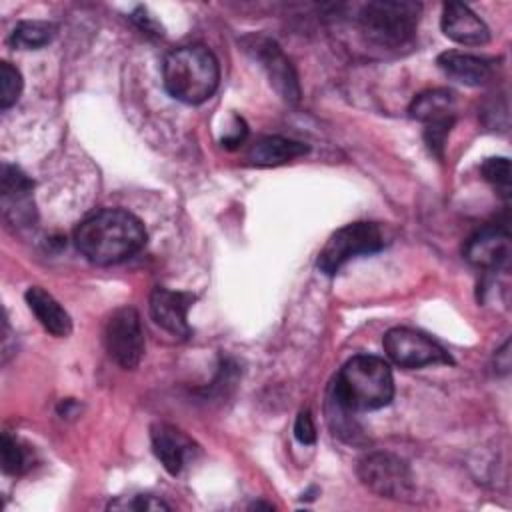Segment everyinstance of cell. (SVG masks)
<instances>
[{"label": "cell", "instance_id": "cell-2", "mask_svg": "<svg viewBox=\"0 0 512 512\" xmlns=\"http://www.w3.org/2000/svg\"><path fill=\"white\" fill-rule=\"evenodd\" d=\"M330 396L350 412L384 408L394 398L392 370L378 356H354L340 368Z\"/></svg>", "mask_w": 512, "mask_h": 512}, {"label": "cell", "instance_id": "cell-9", "mask_svg": "<svg viewBox=\"0 0 512 512\" xmlns=\"http://www.w3.org/2000/svg\"><path fill=\"white\" fill-rule=\"evenodd\" d=\"M242 46L246 52H250L268 74L270 84L274 90L290 104H296L300 100V84L298 74L288 60V56L282 52V48L268 36L262 34H250L242 38Z\"/></svg>", "mask_w": 512, "mask_h": 512}, {"label": "cell", "instance_id": "cell-18", "mask_svg": "<svg viewBox=\"0 0 512 512\" xmlns=\"http://www.w3.org/2000/svg\"><path fill=\"white\" fill-rule=\"evenodd\" d=\"M308 146L282 136H262L248 148V160L256 166H278L308 154Z\"/></svg>", "mask_w": 512, "mask_h": 512}, {"label": "cell", "instance_id": "cell-13", "mask_svg": "<svg viewBox=\"0 0 512 512\" xmlns=\"http://www.w3.org/2000/svg\"><path fill=\"white\" fill-rule=\"evenodd\" d=\"M440 26L450 40L464 46H482L490 40L488 26L460 2H448L442 6Z\"/></svg>", "mask_w": 512, "mask_h": 512}, {"label": "cell", "instance_id": "cell-5", "mask_svg": "<svg viewBox=\"0 0 512 512\" xmlns=\"http://www.w3.org/2000/svg\"><path fill=\"white\" fill-rule=\"evenodd\" d=\"M386 244L384 234L374 222H352L338 228L322 246L316 266L326 276H334L350 258L374 254Z\"/></svg>", "mask_w": 512, "mask_h": 512}, {"label": "cell", "instance_id": "cell-22", "mask_svg": "<svg viewBox=\"0 0 512 512\" xmlns=\"http://www.w3.org/2000/svg\"><path fill=\"white\" fill-rule=\"evenodd\" d=\"M482 176L486 182H490L492 186H496V190H500L504 196H508L510 192V162L508 158H488L482 164Z\"/></svg>", "mask_w": 512, "mask_h": 512}, {"label": "cell", "instance_id": "cell-7", "mask_svg": "<svg viewBox=\"0 0 512 512\" xmlns=\"http://www.w3.org/2000/svg\"><path fill=\"white\" fill-rule=\"evenodd\" d=\"M104 346L108 356L122 368H136L144 354V332L140 316L132 306H122L110 314L104 326Z\"/></svg>", "mask_w": 512, "mask_h": 512}, {"label": "cell", "instance_id": "cell-12", "mask_svg": "<svg viewBox=\"0 0 512 512\" xmlns=\"http://www.w3.org/2000/svg\"><path fill=\"white\" fill-rule=\"evenodd\" d=\"M512 254L510 232L506 226L488 224L478 230L464 246V256L470 264L484 270H500L508 264Z\"/></svg>", "mask_w": 512, "mask_h": 512}, {"label": "cell", "instance_id": "cell-14", "mask_svg": "<svg viewBox=\"0 0 512 512\" xmlns=\"http://www.w3.org/2000/svg\"><path fill=\"white\" fill-rule=\"evenodd\" d=\"M150 440L152 450L164 470L172 476H178L186 460L192 456V440L182 430L164 422H158L150 428Z\"/></svg>", "mask_w": 512, "mask_h": 512}, {"label": "cell", "instance_id": "cell-20", "mask_svg": "<svg viewBox=\"0 0 512 512\" xmlns=\"http://www.w3.org/2000/svg\"><path fill=\"white\" fill-rule=\"evenodd\" d=\"M28 452L26 448L12 438L8 432L2 434V470L4 474L18 476L28 468Z\"/></svg>", "mask_w": 512, "mask_h": 512}, {"label": "cell", "instance_id": "cell-8", "mask_svg": "<svg viewBox=\"0 0 512 512\" xmlns=\"http://www.w3.org/2000/svg\"><path fill=\"white\" fill-rule=\"evenodd\" d=\"M386 356L400 368H422L428 364H452L450 354L432 338L412 328H390L382 336Z\"/></svg>", "mask_w": 512, "mask_h": 512}, {"label": "cell", "instance_id": "cell-10", "mask_svg": "<svg viewBox=\"0 0 512 512\" xmlns=\"http://www.w3.org/2000/svg\"><path fill=\"white\" fill-rule=\"evenodd\" d=\"M0 192H2V214L6 222L14 226H28L36 220L34 210V182L28 174H24L14 164H2V178H0Z\"/></svg>", "mask_w": 512, "mask_h": 512}, {"label": "cell", "instance_id": "cell-16", "mask_svg": "<svg viewBox=\"0 0 512 512\" xmlns=\"http://www.w3.org/2000/svg\"><path fill=\"white\" fill-rule=\"evenodd\" d=\"M410 118L422 122L424 126L432 124H454L456 118V94L446 88H434L418 94L410 108Z\"/></svg>", "mask_w": 512, "mask_h": 512}, {"label": "cell", "instance_id": "cell-25", "mask_svg": "<svg viewBox=\"0 0 512 512\" xmlns=\"http://www.w3.org/2000/svg\"><path fill=\"white\" fill-rule=\"evenodd\" d=\"M132 20L138 24V28L146 34H154V36H162V28H158V24L146 14V10L140 6L132 12Z\"/></svg>", "mask_w": 512, "mask_h": 512}, {"label": "cell", "instance_id": "cell-24", "mask_svg": "<svg viewBox=\"0 0 512 512\" xmlns=\"http://www.w3.org/2000/svg\"><path fill=\"white\" fill-rule=\"evenodd\" d=\"M294 436L300 444L304 446H312L316 442V428L310 416V410H300L294 422Z\"/></svg>", "mask_w": 512, "mask_h": 512}, {"label": "cell", "instance_id": "cell-26", "mask_svg": "<svg viewBox=\"0 0 512 512\" xmlns=\"http://www.w3.org/2000/svg\"><path fill=\"white\" fill-rule=\"evenodd\" d=\"M246 134H248V130H246V124L242 122V118H234V130L222 138V146L236 148L246 140Z\"/></svg>", "mask_w": 512, "mask_h": 512}, {"label": "cell", "instance_id": "cell-19", "mask_svg": "<svg viewBox=\"0 0 512 512\" xmlns=\"http://www.w3.org/2000/svg\"><path fill=\"white\" fill-rule=\"evenodd\" d=\"M54 34H56V26L52 22L24 20V22L16 24L8 42H10V46H14L18 50H38V48L50 44Z\"/></svg>", "mask_w": 512, "mask_h": 512}, {"label": "cell", "instance_id": "cell-23", "mask_svg": "<svg viewBox=\"0 0 512 512\" xmlns=\"http://www.w3.org/2000/svg\"><path fill=\"white\" fill-rule=\"evenodd\" d=\"M108 510H134V512H146V510H170L166 502H162L156 496L150 494H134V496H120L114 502L108 504Z\"/></svg>", "mask_w": 512, "mask_h": 512}, {"label": "cell", "instance_id": "cell-3", "mask_svg": "<svg viewBox=\"0 0 512 512\" xmlns=\"http://www.w3.org/2000/svg\"><path fill=\"white\" fill-rule=\"evenodd\" d=\"M164 88L184 104H202L218 88L220 66L216 56L200 44L180 46L164 60Z\"/></svg>", "mask_w": 512, "mask_h": 512}, {"label": "cell", "instance_id": "cell-6", "mask_svg": "<svg viewBox=\"0 0 512 512\" xmlns=\"http://www.w3.org/2000/svg\"><path fill=\"white\" fill-rule=\"evenodd\" d=\"M360 482L374 494L390 500H408L414 494L410 466L390 452H370L358 462Z\"/></svg>", "mask_w": 512, "mask_h": 512}, {"label": "cell", "instance_id": "cell-15", "mask_svg": "<svg viewBox=\"0 0 512 512\" xmlns=\"http://www.w3.org/2000/svg\"><path fill=\"white\" fill-rule=\"evenodd\" d=\"M436 64L448 78L466 86H482L492 76L490 60L468 52L446 50L436 58Z\"/></svg>", "mask_w": 512, "mask_h": 512}, {"label": "cell", "instance_id": "cell-4", "mask_svg": "<svg viewBox=\"0 0 512 512\" xmlns=\"http://www.w3.org/2000/svg\"><path fill=\"white\" fill-rule=\"evenodd\" d=\"M422 4L410 0H374L356 6L354 20L364 36L384 48H398L414 38Z\"/></svg>", "mask_w": 512, "mask_h": 512}, {"label": "cell", "instance_id": "cell-17", "mask_svg": "<svg viewBox=\"0 0 512 512\" xmlns=\"http://www.w3.org/2000/svg\"><path fill=\"white\" fill-rule=\"evenodd\" d=\"M28 308L42 324L46 332L56 338H66L72 332V320L68 312L60 306V302L40 286H30L24 294Z\"/></svg>", "mask_w": 512, "mask_h": 512}, {"label": "cell", "instance_id": "cell-21", "mask_svg": "<svg viewBox=\"0 0 512 512\" xmlns=\"http://www.w3.org/2000/svg\"><path fill=\"white\" fill-rule=\"evenodd\" d=\"M22 94V76L10 62H0V108L8 110Z\"/></svg>", "mask_w": 512, "mask_h": 512}, {"label": "cell", "instance_id": "cell-27", "mask_svg": "<svg viewBox=\"0 0 512 512\" xmlns=\"http://www.w3.org/2000/svg\"><path fill=\"white\" fill-rule=\"evenodd\" d=\"M510 342H504V346L494 356V366L498 374H506L510 370Z\"/></svg>", "mask_w": 512, "mask_h": 512}, {"label": "cell", "instance_id": "cell-11", "mask_svg": "<svg viewBox=\"0 0 512 512\" xmlns=\"http://www.w3.org/2000/svg\"><path fill=\"white\" fill-rule=\"evenodd\" d=\"M194 300L196 296L190 292L156 286L150 294V316L162 330L174 338L186 340L192 334L188 324V310L192 308Z\"/></svg>", "mask_w": 512, "mask_h": 512}, {"label": "cell", "instance_id": "cell-1", "mask_svg": "<svg viewBox=\"0 0 512 512\" xmlns=\"http://www.w3.org/2000/svg\"><path fill=\"white\" fill-rule=\"evenodd\" d=\"M78 252L96 266L132 258L146 244L144 224L128 210L106 208L84 218L74 230Z\"/></svg>", "mask_w": 512, "mask_h": 512}]
</instances>
